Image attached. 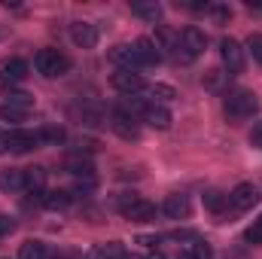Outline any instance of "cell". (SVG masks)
<instances>
[{"label":"cell","mask_w":262,"mask_h":259,"mask_svg":"<svg viewBox=\"0 0 262 259\" xmlns=\"http://www.w3.org/2000/svg\"><path fill=\"white\" fill-rule=\"evenodd\" d=\"M250 146L262 149V122H253V128H250Z\"/></svg>","instance_id":"cell-33"},{"label":"cell","mask_w":262,"mask_h":259,"mask_svg":"<svg viewBox=\"0 0 262 259\" xmlns=\"http://www.w3.org/2000/svg\"><path fill=\"white\" fill-rule=\"evenodd\" d=\"M110 82H113V89L122 92V95H137V92L146 85L137 70H116V73L110 76Z\"/></svg>","instance_id":"cell-8"},{"label":"cell","mask_w":262,"mask_h":259,"mask_svg":"<svg viewBox=\"0 0 262 259\" xmlns=\"http://www.w3.org/2000/svg\"><path fill=\"white\" fill-rule=\"evenodd\" d=\"M223 79H226V73H223V70H210V73H207V76H204V85H207V89H213V92H216V89H220V85H223Z\"/></svg>","instance_id":"cell-29"},{"label":"cell","mask_w":262,"mask_h":259,"mask_svg":"<svg viewBox=\"0 0 262 259\" xmlns=\"http://www.w3.org/2000/svg\"><path fill=\"white\" fill-rule=\"evenodd\" d=\"M110 128L116 131L122 140H137V134H140V131H137V119L128 116L122 107H116V110L110 113Z\"/></svg>","instance_id":"cell-7"},{"label":"cell","mask_w":262,"mask_h":259,"mask_svg":"<svg viewBox=\"0 0 262 259\" xmlns=\"http://www.w3.org/2000/svg\"><path fill=\"white\" fill-rule=\"evenodd\" d=\"M256 201H259V192H256V186H253V183H238V186L232 189V195H229V204H232V210H235V213L250 210Z\"/></svg>","instance_id":"cell-5"},{"label":"cell","mask_w":262,"mask_h":259,"mask_svg":"<svg viewBox=\"0 0 262 259\" xmlns=\"http://www.w3.org/2000/svg\"><path fill=\"white\" fill-rule=\"evenodd\" d=\"M40 204L49 207V210H61V207L70 204V195H67L64 189H43V192H40Z\"/></svg>","instance_id":"cell-17"},{"label":"cell","mask_w":262,"mask_h":259,"mask_svg":"<svg viewBox=\"0 0 262 259\" xmlns=\"http://www.w3.org/2000/svg\"><path fill=\"white\" fill-rule=\"evenodd\" d=\"M143 122H146L149 128L165 131L168 125H171V110H168V107H162V104H149V110H146Z\"/></svg>","instance_id":"cell-14"},{"label":"cell","mask_w":262,"mask_h":259,"mask_svg":"<svg viewBox=\"0 0 262 259\" xmlns=\"http://www.w3.org/2000/svg\"><path fill=\"white\" fill-rule=\"evenodd\" d=\"M131 12L140 15V18H146V21H159V18H162V6H159L156 0H152V3H134Z\"/></svg>","instance_id":"cell-22"},{"label":"cell","mask_w":262,"mask_h":259,"mask_svg":"<svg viewBox=\"0 0 262 259\" xmlns=\"http://www.w3.org/2000/svg\"><path fill=\"white\" fill-rule=\"evenodd\" d=\"M12 229H15V223H12L9 217H3V213H0V235H9Z\"/></svg>","instance_id":"cell-34"},{"label":"cell","mask_w":262,"mask_h":259,"mask_svg":"<svg viewBox=\"0 0 262 259\" xmlns=\"http://www.w3.org/2000/svg\"><path fill=\"white\" fill-rule=\"evenodd\" d=\"M40 146V131L12 128L9 131V153H31Z\"/></svg>","instance_id":"cell-10"},{"label":"cell","mask_w":262,"mask_h":259,"mask_svg":"<svg viewBox=\"0 0 262 259\" xmlns=\"http://www.w3.org/2000/svg\"><path fill=\"white\" fill-rule=\"evenodd\" d=\"M192 256H195V259H213V250H210V244H207V241H198L195 247H192Z\"/></svg>","instance_id":"cell-30"},{"label":"cell","mask_w":262,"mask_h":259,"mask_svg":"<svg viewBox=\"0 0 262 259\" xmlns=\"http://www.w3.org/2000/svg\"><path fill=\"white\" fill-rule=\"evenodd\" d=\"M146 259H165V253H159V250H156V253H149Z\"/></svg>","instance_id":"cell-37"},{"label":"cell","mask_w":262,"mask_h":259,"mask_svg":"<svg viewBox=\"0 0 262 259\" xmlns=\"http://www.w3.org/2000/svg\"><path fill=\"white\" fill-rule=\"evenodd\" d=\"M34 67H37L40 76L55 79V76H64L67 70H70V58H67L64 52H58V49H40L34 55Z\"/></svg>","instance_id":"cell-2"},{"label":"cell","mask_w":262,"mask_h":259,"mask_svg":"<svg viewBox=\"0 0 262 259\" xmlns=\"http://www.w3.org/2000/svg\"><path fill=\"white\" fill-rule=\"evenodd\" d=\"M207 12H210L216 21H229V18H232V9H229V6H210Z\"/></svg>","instance_id":"cell-31"},{"label":"cell","mask_w":262,"mask_h":259,"mask_svg":"<svg viewBox=\"0 0 262 259\" xmlns=\"http://www.w3.org/2000/svg\"><path fill=\"white\" fill-rule=\"evenodd\" d=\"M3 104H15V107H25V110H34V98L28 92H6V101Z\"/></svg>","instance_id":"cell-25"},{"label":"cell","mask_w":262,"mask_h":259,"mask_svg":"<svg viewBox=\"0 0 262 259\" xmlns=\"http://www.w3.org/2000/svg\"><path fill=\"white\" fill-rule=\"evenodd\" d=\"M177 259H195V256H192V250H180V253H177Z\"/></svg>","instance_id":"cell-36"},{"label":"cell","mask_w":262,"mask_h":259,"mask_svg":"<svg viewBox=\"0 0 262 259\" xmlns=\"http://www.w3.org/2000/svg\"><path fill=\"white\" fill-rule=\"evenodd\" d=\"M259 110V98L247 89H235L226 95V116L232 122H241V119H250L253 113Z\"/></svg>","instance_id":"cell-1"},{"label":"cell","mask_w":262,"mask_h":259,"mask_svg":"<svg viewBox=\"0 0 262 259\" xmlns=\"http://www.w3.org/2000/svg\"><path fill=\"white\" fill-rule=\"evenodd\" d=\"M85 259H128V253H125V247H122L119 241H110V244H98V247H92Z\"/></svg>","instance_id":"cell-15"},{"label":"cell","mask_w":262,"mask_h":259,"mask_svg":"<svg viewBox=\"0 0 262 259\" xmlns=\"http://www.w3.org/2000/svg\"><path fill=\"white\" fill-rule=\"evenodd\" d=\"M128 259H146V256H128Z\"/></svg>","instance_id":"cell-38"},{"label":"cell","mask_w":262,"mask_h":259,"mask_svg":"<svg viewBox=\"0 0 262 259\" xmlns=\"http://www.w3.org/2000/svg\"><path fill=\"white\" fill-rule=\"evenodd\" d=\"M31 110L25 107H15V104H0V119H9V122H25Z\"/></svg>","instance_id":"cell-23"},{"label":"cell","mask_w":262,"mask_h":259,"mask_svg":"<svg viewBox=\"0 0 262 259\" xmlns=\"http://www.w3.org/2000/svg\"><path fill=\"white\" fill-rule=\"evenodd\" d=\"M131 49H134L137 67H156L159 61H162V52H159L156 40H149V37H140V40H134V43H131Z\"/></svg>","instance_id":"cell-4"},{"label":"cell","mask_w":262,"mask_h":259,"mask_svg":"<svg viewBox=\"0 0 262 259\" xmlns=\"http://www.w3.org/2000/svg\"><path fill=\"white\" fill-rule=\"evenodd\" d=\"M204 46H207V37H204V31H198L195 25L183 28V34H180V49H183L189 58H198V55L204 52Z\"/></svg>","instance_id":"cell-9"},{"label":"cell","mask_w":262,"mask_h":259,"mask_svg":"<svg viewBox=\"0 0 262 259\" xmlns=\"http://www.w3.org/2000/svg\"><path fill=\"white\" fill-rule=\"evenodd\" d=\"M43 183H46V171L43 168H25V189L28 192H43Z\"/></svg>","instance_id":"cell-20"},{"label":"cell","mask_w":262,"mask_h":259,"mask_svg":"<svg viewBox=\"0 0 262 259\" xmlns=\"http://www.w3.org/2000/svg\"><path fill=\"white\" fill-rule=\"evenodd\" d=\"M220 55H223V64L229 67V73H241V70H244V49H241L238 40L226 37V40L220 43Z\"/></svg>","instance_id":"cell-6"},{"label":"cell","mask_w":262,"mask_h":259,"mask_svg":"<svg viewBox=\"0 0 262 259\" xmlns=\"http://www.w3.org/2000/svg\"><path fill=\"white\" fill-rule=\"evenodd\" d=\"M119 213L125 220H134V223H149V220H156V204L140 198V195H122L119 198Z\"/></svg>","instance_id":"cell-3"},{"label":"cell","mask_w":262,"mask_h":259,"mask_svg":"<svg viewBox=\"0 0 262 259\" xmlns=\"http://www.w3.org/2000/svg\"><path fill=\"white\" fill-rule=\"evenodd\" d=\"M40 143H52V146L64 143V128H55V125L43 128V131H40Z\"/></svg>","instance_id":"cell-26"},{"label":"cell","mask_w":262,"mask_h":259,"mask_svg":"<svg viewBox=\"0 0 262 259\" xmlns=\"http://www.w3.org/2000/svg\"><path fill=\"white\" fill-rule=\"evenodd\" d=\"M0 186L6 192H21L25 189V171H15V168L0 171Z\"/></svg>","instance_id":"cell-18"},{"label":"cell","mask_w":262,"mask_h":259,"mask_svg":"<svg viewBox=\"0 0 262 259\" xmlns=\"http://www.w3.org/2000/svg\"><path fill=\"white\" fill-rule=\"evenodd\" d=\"M247 49H250L253 61H256V64H262V34H253V37L247 40Z\"/></svg>","instance_id":"cell-27"},{"label":"cell","mask_w":262,"mask_h":259,"mask_svg":"<svg viewBox=\"0 0 262 259\" xmlns=\"http://www.w3.org/2000/svg\"><path fill=\"white\" fill-rule=\"evenodd\" d=\"M244 238H247L250 244H262V217L250 226V229H247V232H244Z\"/></svg>","instance_id":"cell-28"},{"label":"cell","mask_w":262,"mask_h":259,"mask_svg":"<svg viewBox=\"0 0 262 259\" xmlns=\"http://www.w3.org/2000/svg\"><path fill=\"white\" fill-rule=\"evenodd\" d=\"M226 204H229V198H226V195H220V192H207V195H204V207H207L210 213H223V210H226Z\"/></svg>","instance_id":"cell-24"},{"label":"cell","mask_w":262,"mask_h":259,"mask_svg":"<svg viewBox=\"0 0 262 259\" xmlns=\"http://www.w3.org/2000/svg\"><path fill=\"white\" fill-rule=\"evenodd\" d=\"M70 40L79 49H92L98 43V28L95 25H85V21H76V25H70Z\"/></svg>","instance_id":"cell-12"},{"label":"cell","mask_w":262,"mask_h":259,"mask_svg":"<svg viewBox=\"0 0 262 259\" xmlns=\"http://www.w3.org/2000/svg\"><path fill=\"white\" fill-rule=\"evenodd\" d=\"M18 259H52V256H49L43 241H25L21 250H18Z\"/></svg>","instance_id":"cell-21"},{"label":"cell","mask_w":262,"mask_h":259,"mask_svg":"<svg viewBox=\"0 0 262 259\" xmlns=\"http://www.w3.org/2000/svg\"><path fill=\"white\" fill-rule=\"evenodd\" d=\"M149 104H152V101H146V98H140V95H128L119 107H122L128 116H134V119H143V116H146V110H149Z\"/></svg>","instance_id":"cell-19"},{"label":"cell","mask_w":262,"mask_h":259,"mask_svg":"<svg viewBox=\"0 0 262 259\" xmlns=\"http://www.w3.org/2000/svg\"><path fill=\"white\" fill-rule=\"evenodd\" d=\"M162 210H165V217H171V220H186L192 207H189V198H186V195H168L165 204H162Z\"/></svg>","instance_id":"cell-13"},{"label":"cell","mask_w":262,"mask_h":259,"mask_svg":"<svg viewBox=\"0 0 262 259\" xmlns=\"http://www.w3.org/2000/svg\"><path fill=\"white\" fill-rule=\"evenodd\" d=\"M3 153H9V131L0 128V156H3Z\"/></svg>","instance_id":"cell-35"},{"label":"cell","mask_w":262,"mask_h":259,"mask_svg":"<svg viewBox=\"0 0 262 259\" xmlns=\"http://www.w3.org/2000/svg\"><path fill=\"white\" fill-rule=\"evenodd\" d=\"M25 76H28V61H21V58H6V61H0V82H3V85L25 82Z\"/></svg>","instance_id":"cell-11"},{"label":"cell","mask_w":262,"mask_h":259,"mask_svg":"<svg viewBox=\"0 0 262 259\" xmlns=\"http://www.w3.org/2000/svg\"><path fill=\"white\" fill-rule=\"evenodd\" d=\"M110 61L116 64V70H137V58L131 46H113L110 49Z\"/></svg>","instance_id":"cell-16"},{"label":"cell","mask_w":262,"mask_h":259,"mask_svg":"<svg viewBox=\"0 0 262 259\" xmlns=\"http://www.w3.org/2000/svg\"><path fill=\"white\" fill-rule=\"evenodd\" d=\"M149 95H152V98H162V101H171V98H174V89H168V85H152Z\"/></svg>","instance_id":"cell-32"}]
</instances>
